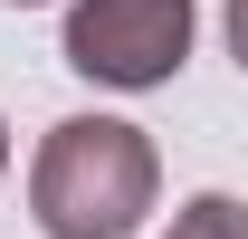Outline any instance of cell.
Returning a JSON list of instances; mask_svg holds the SVG:
<instances>
[{
    "label": "cell",
    "mask_w": 248,
    "mask_h": 239,
    "mask_svg": "<svg viewBox=\"0 0 248 239\" xmlns=\"http://www.w3.org/2000/svg\"><path fill=\"white\" fill-rule=\"evenodd\" d=\"M153 191H162V163L143 144V124H124V115L48 124V144L29 163V210L48 239H134Z\"/></svg>",
    "instance_id": "6da1fadb"
},
{
    "label": "cell",
    "mask_w": 248,
    "mask_h": 239,
    "mask_svg": "<svg viewBox=\"0 0 248 239\" xmlns=\"http://www.w3.org/2000/svg\"><path fill=\"white\" fill-rule=\"evenodd\" d=\"M191 0H77L67 10V67L95 86H172L191 58Z\"/></svg>",
    "instance_id": "7a4b0ae2"
},
{
    "label": "cell",
    "mask_w": 248,
    "mask_h": 239,
    "mask_svg": "<svg viewBox=\"0 0 248 239\" xmlns=\"http://www.w3.org/2000/svg\"><path fill=\"white\" fill-rule=\"evenodd\" d=\"M172 239H248V201H229V191H191L182 220H172Z\"/></svg>",
    "instance_id": "3957f363"
},
{
    "label": "cell",
    "mask_w": 248,
    "mask_h": 239,
    "mask_svg": "<svg viewBox=\"0 0 248 239\" xmlns=\"http://www.w3.org/2000/svg\"><path fill=\"white\" fill-rule=\"evenodd\" d=\"M229 58L248 67V0H229Z\"/></svg>",
    "instance_id": "277c9868"
},
{
    "label": "cell",
    "mask_w": 248,
    "mask_h": 239,
    "mask_svg": "<svg viewBox=\"0 0 248 239\" xmlns=\"http://www.w3.org/2000/svg\"><path fill=\"white\" fill-rule=\"evenodd\" d=\"M0 172H10V124H0Z\"/></svg>",
    "instance_id": "5b68a950"
},
{
    "label": "cell",
    "mask_w": 248,
    "mask_h": 239,
    "mask_svg": "<svg viewBox=\"0 0 248 239\" xmlns=\"http://www.w3.org/2000/svg\"><path fill=\"white\" fill-rule=\"evenodd\" d=\"M10 10H29V0H10Z\"/></svg>",
    "instance_id": "8992f818"
}]
</instances>
